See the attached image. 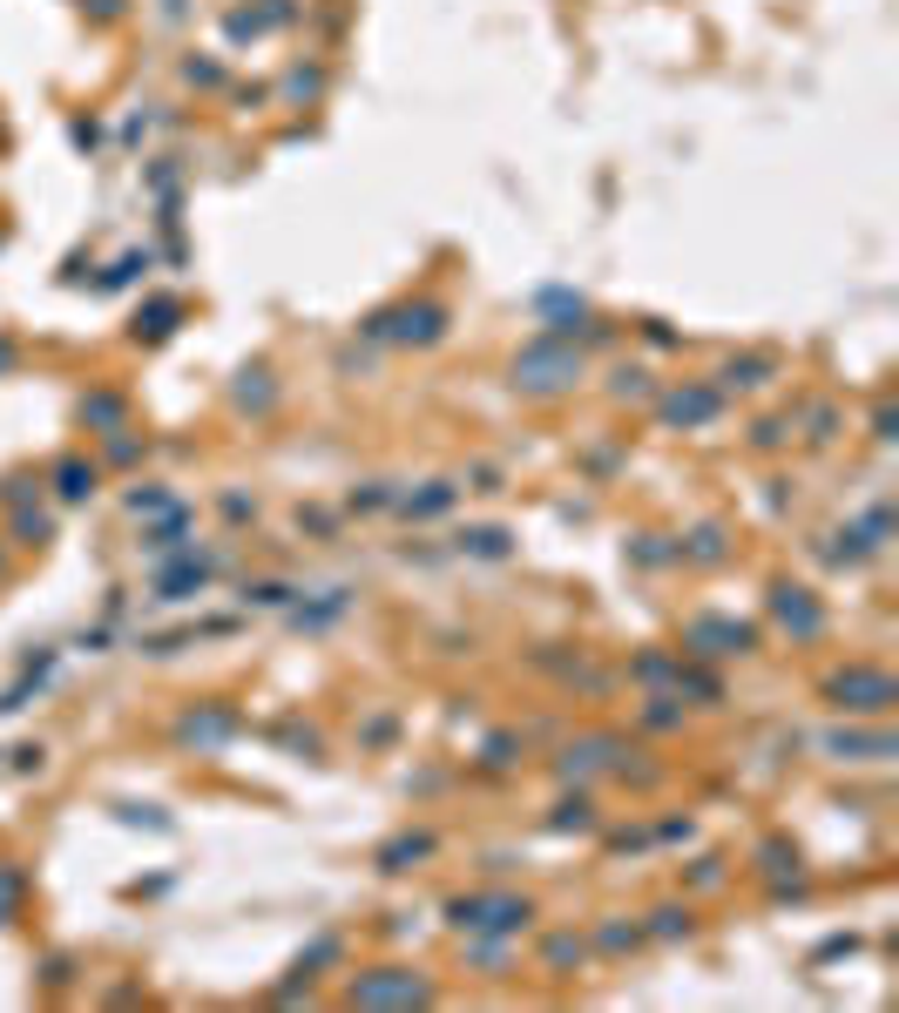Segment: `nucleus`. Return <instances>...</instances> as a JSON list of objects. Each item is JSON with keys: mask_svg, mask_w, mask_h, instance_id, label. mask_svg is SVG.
<instances>
[{"mask_svg": "<svg viewBox=\"0 0 899 1013\" xmlns=\"http://www.w3.org/2000/svg\"><path fill=\"white\" fill-rule=\"evenodd\" d=\"M515 919H528L521 899H473V906H460V926H515Z\"/></svg>", "mask_w": 899, "mask_h": 1013, "instance_id": "obj_1", "label": "nucleus"}, {"mask_svg": "<svg viewBox=\"0 0 899 1013\" xmlns=\"http://www.w3.org/2000/svg\"><path fill=\"white\" fill-rule=\"evenodd\" d=\"M358 1000H427V987L419 979H366Z\"/></svg>", "mask_w": 899, "mask_h": 1013, "instance_id": "obj_2", "label": "nucleus"}, {"mask_svg": "<svg viewBox=\"0 0 899 1013\" xmlns=\"http://www.w3.org/2000/svg\"><path fill=\"white\" fill-rule=\"evenodd\" d=\"M832 689H838V696H873V710H879V702L892 696V683H886V675H838Z\"/></svg>", "mask_w": 899, "mask_h": 1013, "instance_id": "obj_3", "label": "nucleus"}, {"mask_svg": "<svg viewBox=\"0 0 899 1013\" xmlns=\"http://www.w3.org/2000/svg\"><path fill=\"white\" fill-rule=\"evenodd\" d=\"M0 906H14V872H0Z\"/></svg>", "mask_w": 899, "mask_h": 1013, "instance_id": "obj_4", "label": "nucleus"}]
</instances>
